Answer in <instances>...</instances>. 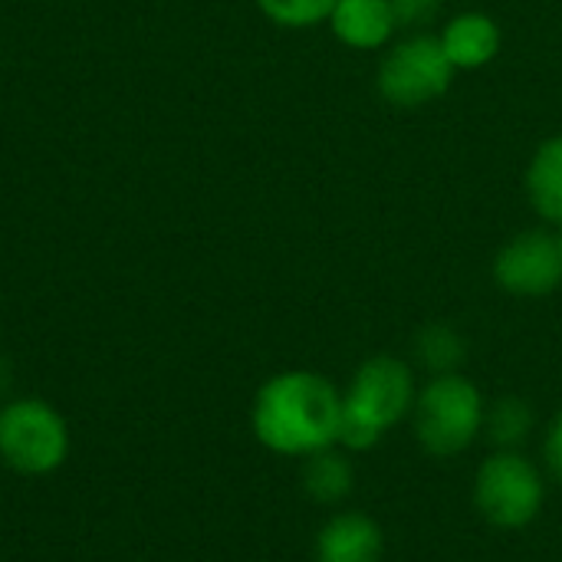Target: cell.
Wrapping results in <instances>:
<instances>
[{"label": "cell", "instance_id": "4", "mask_svg": "<svg viewBox=\"0 0 562 562\" xmlns=\"http://www.w3.org/2000/svg\"><path fill=\"white\" fill-rule=\"evenodd\" d=\"M72 451L69 422L36 395L0 405V461L23 477L56 474Z\"/></svg>", "mask_w": 562, "mask_h": 562}, {"label": "cell", "instance_id": "7", "mask_svg": "<svg viewBox=\"0 0 562 562\" xmlns=\"http://www.w3.org/2000/svg\"><path fill=\"white\" fill-rule=\"evenodd\" d=\"M494 280L504 293L540 300L562 286V247L550 231H524L494 257Z\"/></svg>", "mask_w": 562, "mask_h": 562}, {"label": "cell", "instance_id": "11", "mask_svg": "<svg viewBox=\"0 0 562 562\" xmlns=\"http://www.w3.org/2000/svg\"><path fill=\"white\" fill-rule=\"evenodd\" d=\"M524 188H527V198L533 204V211L562 227V135L547 138L530 165H527V178H524Z\"/></svg>", "mask_w": 562, "mask_h": 562}, {"label": "cell", "instance_id": "12", "mask_svg": "<svg viewBox=\"0 0 562 562\" xmlns=\"http://www.w3.org/2000/svg\"><path fill=\"white\" fill-rule=\"evenodd\" d=\"M352 487H356V468L349 461V451H342L339 445L303 458V491L316 504L336 507L352 494Z\"/></svg>", "mask_w": 562, "mask_h": 562}, {"label": "cell", "instance_id": "17", "mask_svg": "<svg viewBox=\"0 0 562 562\" xmlns=\"http://www.w3.org/2000/svg\"><path fill=\"white\" fill-rule=\"evenodd\" d=\"M543 461H547L550 477L562 484V412L553 418V425L547 428V438H543Z\"/></svg>", "mask_w": 562, "mask_h": 562}, {"label": "cell", "instance_id": "5", "mask_svg": "<svg viewBox=\"0 0 562 562\" xmlns=\"http://www.w3.org/2000/svg\"><path fill=\"white\" fill-rule=\"evenodd\" d=\"M547 501L543 474L520 451H494L474 474V507L501 530L530 527Z\"/></svg>", "mask_w": 562, "mask_h": 562}, {"label": "cell", "instance_id": "15", "mask_svg": "<svg viewBox=\"0 0 562 562\" xmlns=\"http://www.w3.org/2000/svg\"><path fill=\"white\" fill-rule=\"evenodd\" d=\"M260 13L286 30H310L329 20L336 0H257Z\"/></svg>", "mask_w": 562, "mask_h": 562}, {"label": "cell", "instance_id": "6", "mask_svg": "<svg viewBox=\"0 0 562 562\" xmlns=\"http://www.w3.org/2000/svg\"><path fill=\"white\" fill-rule=\"evenodd\" d=\"M454 66L441 46L438 36L431 33H412L389 46V53L379 63L375 86L385 102L395 109H422L448 95L454 82Z\"/></svg>", "mask_w": 562, "mask_h": 562}, {"label": "cell", "instance_id": "2", "mask_svg": "<svg viewBox=\"0 0 562 562\" xmlns=\"http://www.w3.org/2000/svg\"><path fill=\"white\" fill-rule=\"evenodd\" d=\"M418 398L415 372L398 356H369L342 392L339 448L349 454L372 451L395 425H402Z\"/></svg>", "mask_w": 562, "mask_h": 562}, {"label": "cell", "instance_id": "16", "mask_svg": "<svg viewBox=\"0 0 562 562\" xmlns=\"http://www.w3.org/2000/svg\"><path fill=\"white\" fill-rule=\"evenodd\" d=\"M392 10L398 26H425L441 10V0H392Z\"/></svg>", "mask_w": 562, "mask_h": 562}, {"label": "cell", "instance_id": "9", "mask_svg": "<svg viewBox=\"0 0 562 562\" xmlns=\"http://www.w3.org/2000/svg\"><path fill=\"white\" fill-rule=\"evenodd\" d=\"M451 66L458 72H471V69H484L487 63L497 59L501 46H504V33L501 23L491 13L481 10H468L458 13L445 23V30L438 33Z\"/></svg>", "mask_w": 562, "mask_h": 562}, {"label": "cell", "instance_id": "1", "mask_svg": "<svg viewBox=\"0 0 562 562\" xmlns=\"http://www.w3.org/2000/svg\"><path fill=\"white\" fill-rule=\"evenodd\" d=\"M342 392L319 372L286 369L270 375L250 405L254 438L283 458H310L339 445Z\"/></svg>", "mask_w": 562, "mask_h": 562}, {"label": "cell", "instance_id": "3", "mask_svg": "<svg viewBox=\"0 0 562 562\" xmlns=\"http://www.w3.org/2000/svg\"><path fill=\"white\" fill-rule=\"evenodd\" d=\"M484 395L468 375H431L418 389L412 408L415 438L431 458H454L477 441V435L484 431Z\"/></svg>", "mask_w": 562, "mask_h": 562}, {"label": "cell", "instance_id": "13", "mask_svg": "<svg viewBox=\"0 0 562 562\" xmlns=\"http://www.w3.org/2000/svg\"><path fill=\"white\" fill-rule=\"evenodd\" d=\"M415 356L431 375H448V372H458L461 362L468 359V342L454 326L428 323L415 336Z\"/></svg>", "mask_w": 562, "mask_h": 562}, {"label": "cell", "instance_id": "18", "mask_svg": "<svg viewBox=\"0 0 562 562\" xmlns=\"http://www.w3.org/2000/svg\"><path fill=\"white\" fill-rule=\"evenodd\" d=\"M557 237H560V247H562V227H560V234H557Z\"/></svg>", "mask_w": 562, "mask_h": 562}, {"label": "cell", "instance_id": "10", "mask_svg": "<svg viewBox=\"0 0 562 562\" xmlns=\"http://www.w3.org/2000/svg\"><path fill=\"white\" fill-rule=\"evenodd\" d=\"M326 23L342 46L362 53L389 46L398 30L392 0H336Z\"/></svg>", "mask_w": 562, "mask_h": 562}, {"label": "cell", "instance_id": "14", "mask_svg": "<svg viewBox=\"0 0 562 562\" xmlns=\"http://www.w3.org/2000/svg\"><path fill=\"white\" fill-rule=\"evenodd\" d=\"M533 408L524 398H501L484 415V431L497 445V451H517L533 431Z\"/></svg>", "mask_w": 562, "mask_h": 562}, {"label": "cell", "instance_id": "8", "mask_svg": "<svg viewBox=\"0 0 562 562\" xmlns=\"http://www.w3.org/2000/svg\"><path fill=\"white\" fill-rule=\"evenodd\" d=\"M316 562H379L385 553L382 527L362 510L333 514L316 533Z\"/></svg>", "mask_w": 562, "mask_h": 562}]
</instances>
